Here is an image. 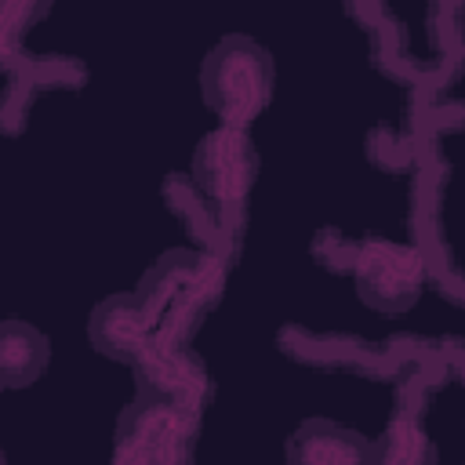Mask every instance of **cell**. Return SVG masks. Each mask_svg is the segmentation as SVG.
<instances>
[{"instance_id": "1", "label": "cell", "mask_w": 465, "mask_h": 465, "mask_svg": "<svg viewBox=\"0 0 465 465\" xmlns=\"http://www.w3.org/2000/svg\"><path fill=\"white\" fill-rule=\"evenodd\" d=\"M262 185V145L254 127L211 120L193 142L182 182L174 185L196 225L229 247L240 236V222Z\"/></svg>"}, {"instance_id": "2", "label": "cell", "mask_w": 465, "mask_h": 465, "mask_svg": "<svg viewBox=\"0 0 465 465\" xmlns=\"http://www.w3.org/2000/svg\"><path fill=\"white\" fill-rule=\"evenodd\" d=\"M200 102L211 120L254 127L276 94V62L265 44H258L247 33H225L218 36L196 73Z\"/></svg>"}, {"instance_id": "3", "label": "cell", "mask_w": 465, "mask_h": 465, "mask_svg": "<svg viewBox=\"0 0 465 465\" xmlns=\"http://www.w3.org/2000/svg\"><path fill=\"white\" fill-rule=\"evenodd\" d=\"M200 421H203V407L134 389V396L116 411L113 458L120 461L193 458V440L200 436Z\"/></svg>"}, {"instance_id": "4", "label": "cell", "mask_w": 465, "mask_h": 465, "mask_svg": "<svg viewBox=\"0 0 465 465\" xmlns=\"http://www.w3.org/2000/svg\"><path fill=\"white\" fill-rule=\"evenodd\" d=\"M291 461H374V443H367V436L360 429L338 425L334 418H305L283 450Z\"/></svg>"}]
</instances>
